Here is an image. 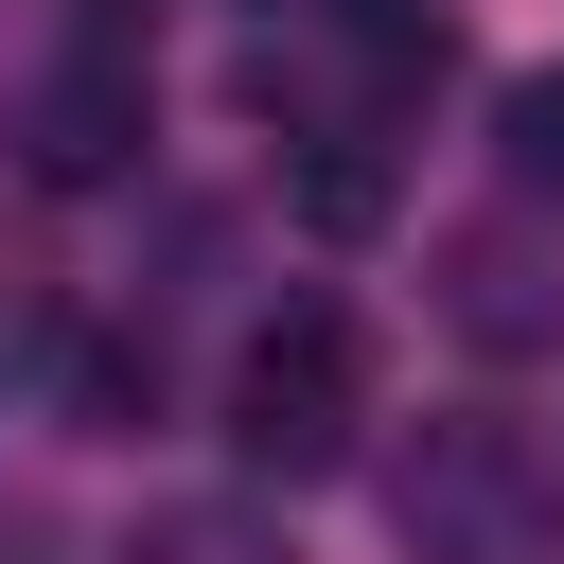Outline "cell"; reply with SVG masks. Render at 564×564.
I'll list each match as a JSON object with an SVG mask.
<instances>
[{
    "instance_id": "1",
    "label": "cell",
    "mask_w": 564,
    "mask_h": 564,
    "mask_svg": "<svg viewBox=\"0 0 564 564\" xmlns=\"http://www.w3.org/2000/svg\"><path fill=\"white\" fill-rule=\"evenodd\" d=\"M423 70H441V18L423 0H282V35L247 53V106L300 159H335V141H388Z\"/></svg>"
},
{
    "instance_id": "2",
    "label": "cell",
    "mask_w": 564,
    "mask_h": 564,
    "mask_svg": "<svg viewBox=\"0 0 564 564\" xmlns=\"http://www.w3.org/2000/svg\"><path fill=\"white\" fill-rule=\"evenodd\" d=\"M352 423H370V335H352L335 300H282V317L229 352V458H247V476H335Z\"/></svg>"
},
{
    "instance_id": "3",
    "label": "cell",
    "mask_w": 564,
    "mask_h": 564,
    "mask_svg": "<svg viewBox=\"0 0 564 564\" xmlns=\"http://www.w3.org/2000/svg\"><path fill=\"white\" fill-rule=\"evenodd\" d=\"M388 529H405L423 564H529V546H546V458H529V423L441 405V423L405 441V476H388Z\"/></svg>"
},
{
    "instance_id": "4",
    "label": "cell",
    "mask_w": 564,
    "mask_h": 564,
    "mask_svg": "<svg viewBox=\"0 0 564 564\" xmlns=\"http://www.w3.org/2000/svg\"><path fill=\"white\" fill-rule=\"evenodd\" d=\"M141 123H159V88H141V35H70V53L18 88V159H35L53 194L123 176V159H141Z\"/></svg>"
},
{
    "instance_id": "5",
    "label": "cell",
    "mask_w": 564,
    "mask_h": 564,
    "mask_svg": "<svg viewBox=\"0 0 564 564\" xmlns=\"http://www.w3.org/2000/svg\"><path fill=\"white\" fill-rule=\"evenodd\" d=\"M441 282H458V335H476V352H529V335L564 317V300H546V264H529V229H458V264H441Z\"/></svg>"
},
{
    "instance_id": "6",
    "label": "cell",
    "mask_w": 564,
    "mask_h": 564,
    "mask_svg": "<svg viewBox=\"0 0 564 564\" xmlns=\"http://www.w3.org/2000/svg\"><path fill=\"white\" fill-rule=\"evenodd\" d=\"M494 159H511L529 194H564V70H511V88H494Z\"/></svg>"
},
{
    "instance_id": "7",
    "label": "cell",
    "mask_w": 564,
    "mask_h": 564,
    "mask_svg": "<svg viewBox=\"0 0 564 564\" xmlns=\"http://www.w3.org/2000/svg\"><path fill=\"white\" fill-rule=\"evenodd\" d=\"M123 564H282V546H264V511H159Z\"/></svg>"
}]
</instances>
